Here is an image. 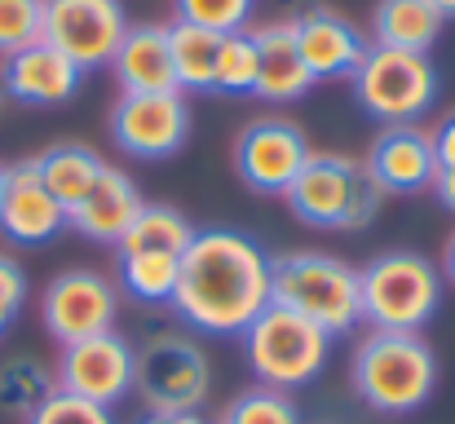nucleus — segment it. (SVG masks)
Returning <instances> with one entry per match:
<instances>
[{"instance_id":"423d86ee","label":"nucleus","mask_w":455,"mask_h":424,"mask_svg":"<svg viewBox=\"0 0 455 424\" xmlns=\"http://www.w3.org/2000/svg\"><path fill=\"white\" fill-rule=\"evenodd\" d=\"M252 376L266 389H305L331 358V336L323 327H314L309 318L283 309V305H266L239 336Z\"/></svg>"},{"instance_id":"f8f14e48","label":"nucleus","mask_w":455,"mask_h":424,"mask_svg":"<svg viewBox=\"0 0 455 424\" xmlns=\"http://www.w3.org/2000/svg\"><path fill=\"white\" fill-rule=\"evenodd\" d=\"M309 155L305 129L288 116H261L235 141V168L257 195H288Z\"/></svg>"},{"instance_id":"39448f33","label":"nucleus","mask_w":455,"mask_h":424,"mask_svg":"<svg viewBox=\"0 0 455 424\" xmlns=\"http://www.w3.org/2000/svg\"><path fill=\"white\" fill-rule=\"evenodd\" d=\"M283 199L309 230H367L385 204V190L367 177L358 159L314 150Z\"/></svg>"},{"instance_id":"c9c22d12","label":"nucleus","mask_w":455,"mask_h":424,"mask_svg":"<svg viewBox=\"0 0 455 424\" xmlns=\"http://www.w3.org/2000/svg\"><path fill=\"white\" fill-rule=\"evenodd\" d=\"M443 279L455 283V235L447 239V252H443Z\"/></svg>"},{"instance_id":"7c9ffc66","label":"nucleus","mask_w":455,"mask_h":424,"mask_svg":"<svg viewBox=\"0 0 455 424\" xmlns=\"http://www.w3.org/2000/svg\"><path fill=\"white\" fill-rule=\"evenodd\" d=\"M27 424H116V412L111 407H98L89 398H76L67 389H53L31 416Z\"/></svg>"},{"instance_id":"4468645a","label":"nucleus","mask_w":455,"mask_h":424,"mask_svg":"<svg viewBox=\"0 0 455 424\" xmlns=\"http://www.w3.org/2000/svg\"><path fill=\"white\" fill-rule=\"evenodd\" d=\"M80 80L84 71L44 40L0 58V93L22 107H62L80 93Z\"/></svg>"},{"instance_id":"58836bf2","label":"nucleus","mask_w":455,"mask_h":424,"mask_svg":"<svg viewBox=\"0 0 455 424\" xmlns=\"http://www.w3.org/2000/svg\"><path fill=\"white\" fill-rule=\"evenodd\" d=\"M0 102H4V93H0Z\"/></svg>"},{"instance_id":"dca6fc26","label":"nucleus","mask_w":455,"mask_h":424,"mask_svg":"<svg viewBox=\"0 0 455 424\" xmlns=\"http://www.w3.org/2000/svg\"><path fill=\"white\" fill-rule=\"evenodd\" d=\"M292 36H297L301 62L314 76V84L318 80H349L367 53V36L349 18H340L336 9H323V4L292 18Z\"/></svg>"},{"instance_id":"e433bc0d","label":"nucleus","mask_w":455,"mask_h":424,"mask_svg":"<svg viewBox=\"0 0 455 424\" xmlns=\"http://www.w3.org/2000/svg\"><path fill=\"white\" fill-rule=\"evenodd\" d=\"M434 4H438V13H443V18H455V0H434Z\"/></svg>"},{"instance_id":"4be33fe9","label":"nucleus","mask_w":455,"mask_h":424,"mask_svg":"<svg viewBox=\"0 0 455 424\" xmlns=\"http://www.w3.org/2000/svg\"><path fill=\"white\" fill-rule=\"evenodd\" d=\"M443 22L447 18L438 13L434 0H380L376 18H371V31H376V44L407 49V53H429Z\"/></svg>"},{"instance_id":"5701e85b","label":"nucleus","mask_w":455,"mask_h":424,"mask_svg":"<svg viewBox=\"0 0 455 424\" xmlns=\"http://www.w3.org/2000/svg\"><path fill=\"white\" fill-rule=\"evenodd\" d=\"M168 49H172L177 89L212 93V84H217V49H221V36H217V31H204V27H190V22H172V27H168Z\"/></svg>"},{"instance_id":"f257e3e1","label":"nucleus","mask_w":455,"mask_h":424,"mask_svg":"<svg viewBox=\"0 0 455 424\" xmlns=\"http://www.w3.org/2000/svg\"><path fill=\"white\" fill-rule=\"evenodd\" d=\"M168 305L190 332L243 336V327L270 305V252L235 226L195 230Z\"/></svg>"},{"instance_id":"393cba45","label":"nucleus","mask_w":455,"mask_h":424,"mask_svg":"<svg viewBox=\"0 0 455 424\" xmlns=\"http://www.w3.org/2000/svg\"><path fill=\"white\" fill-rule=\"evenodd\" d=\"M195 239V226L168 208V204H147L138 212V221L124 230V239L116 244V252H168V257H181Z\"/></svg>"},{"instance_id":"473e14b6","label":"nucleus","mask_w":455,"mask_h":424,"mask_svg":"<svg viewBox=\"0 0 455 424\" xmlns=\"http://www.w3.org/2000/svg\"><path fill=\"white\" fill-rule=\"evenodd\" d=\"M434 159H438V172H455V111L451 116H443L438 124H434Z\"/></svg>"},{"instance_id":"b1692460","label":"nucleus","mask_w":455,"mask_h":424,"mask_svg":"<svg viewBox=\"0 0 455 424\" xmlns=\"http://www.w3.org/2000/svg\"><path fill=\"white\" fill-rule=\"evenodd\" d=\"M181 257L168 252H116V287L138 305H168L177 292Z\"/></svg>"},{"instance_id":"72a5a7b5","label":"nucleus","mask_w":455,"mask_h":424,"mask_svg":"<svg viewBox=\"0 0 455 424\" xmlns=\"http://www.w3.org/2000/svg\"><path fill=\"white\" fill-rule=\"evenodd\" d=\"M138 424H208L199 412H147Z\"/></svg>"},{"instance_id":"7ed1b4c3","label":"nucleus","mask_w":455,"mask_h":424,"mask_svg":"<svg viewBox=\"0 0 455 424\" xmlns=\"http://www.w3.org/2000/svg\"><path fill=\"white\" fill-rule=\"evenodd\" d=\"M270 305L301 314L336 340L363 318L358 266H349L331 252H309V248L275 252L270 257Z\"/></svg>"},{"instance_id":"f704fd0d","label":"nucleus","mask_w":455,"mask_h":424,"mask_svg":"<svg viewBox=\"0 0 455 424\" xmlns=\"http://www.w3.org/2000/svg\"><path fill=\"white\" fill-rule=\"evenodd\" d=\"M434 195H438V204L447 208V212H455V172H438L434 177V186H429Z\"/></svg>"},{"instance_id":"6ab92c4d","label":"nucleus","mask_w":455,"mask_h":424,"mask_svg":"<svg viewBox=\"0 0 455 424\" xmlns=\"http://www.w3.org/2000/svg\"><path fill=\"white\" fill-rule=\"evenodd\" d=\"M111 71L120 80L124 93H172L177 89V76H172V49H168V27H129L116 58H111ZM181 93V89H177Z\"/></svg>"},{"instance_id":"c756f323","label":"nucleus","mask_w":455,"mask_h":424,"mask_svg":"<svg viewBox=\"0 0 455 424\" xmlns=\"http://www.w3.org/2000/svg\"><path fill=\"white\" fill-rule=\"evenodd\" d=\"M44 31V0H0V58L36 44Z\"/></svg>"},{"instance_id":"bb28decb","label":"nucleus","mask_w":455,"mask_h":424,"mask_svg":"<svg viewBox=\"0 0 455 424\" xmlns=\"http://www.w3.org/2000/svg\"><path fill=\"white\" fill-rule=\"evenodd\" d=\"M257 71H261L257 36H252V31H230V36H221V49H217V84H212V93L248 98V93L257 89Z\"/></svg>"},{"instance_id":"1a4fd4ad","label":"nucleus","mask_w":455,"mask_h":424,"mask_svg":"<svg viewBox=\"0 0 455 424\" xmlns=\"http://www.w3.org/2000/svg\"><path fill=\"white\" fill-rule=\"evenodd\" d=\"M129 31V13L120 0H44L40 40L71 58L80 71L111 67L120 40Z\"/></svg>"},{"instance_id":"aec40b11","label":"nucleus","mask_w":455,"mask_h":424,"mask_svg":"<svg viewBox=\"0 0 455 424\" xmlns=\"http://www.w3.org/2000/svg\"><path fill=\"white\" fill-rule=\"evenodd\" d=\"M257 53H261V71H257V98L261 102H301L314 84V76L305 71L301 49H297V36H292V18L283 22H270V27H257Z\"/></svg>"},{"instance_id":"4c0bfd02","label":"nucleus","mask_w":455,"mask_h":424,"mask_svg":"<svg viewBox=\"0 0 455 424\" xmlns=\"http://www.w3.org/2000/svg\"><path fill=\"white\" fill-rule=\"evenodd\" d=\"M4 190H9V168L0 164V208H4Z\"/></svg>"},{"instance_id":"f3484780","label":"nucleus","mask_w":455,"mask_h":424,"mask_svg":"<svg viewBox=\"0 0 455 424\" xmlns=\"http://www.w3.org/2000/svg\"><path fill=\"white\" fill-rule=\"evenodd\" d=\"M363 168H367V177L385 195H420L438 177L434 141L416 124H389V129H380V138L371 141Z\"/></svg>"},{"instance_id":"c85d7f7f","label":"nucleus","mask_w":455,"mask_h":424,"mask_svg":"<svg viewBox=\"0 0 455 424\" xmlns=\"http://www.w3.org/2000/svg\"><path fill=\"white\" fill-rule=\"evenodd\" d=\"M172 9H177V22H190L217 36L243 31V22L252 18V0H172Z\"/></svg>"},{"instance_id":"ddd939ff","label":"nucleus","mask_w":455,"mask_h":424,"mask_svg":"<svg viewBox=\"0 0 455 424\" xmlns=\"http://www.w3.org/2000/svg\"><path fill=\"white\" fill-rule=\"evenodd\" d=\"M190 138V107L172 93H124L111 107V141L133 159H168Z\"/></svg>"},{"instance_id":"9b49d317","label":"nucleus","mask_w":455,"mask_h":424,"mask_svg":"<svg viewBox=\"0 0 455 424\" xmlns=\"http://www.w3.org/2000/svg\"><path fill=\"white\" fill-rule=\"evenodd\" d=\"M58 389L89 398L98 407H116L133 394V340L111 332H98L89 340L62 345L58 354V372H53Z\"/></svg>"},{"instance_id":"f03ea898","label":"nucleus","mask_w":455,"mask_h":424,"mask_svg":"<svg viewBox=\"0 0 455 424\" xmlns=\"http://www.w3.org/2000/svg\"><path fill=\"white\" fill-rule=\"evenodd\" d=\"M349 385L376 416H411L438 389V358L420 332H376L349 358Z\"/></svg>"},{"instance_id":"a211bd4d","label":"nucleus","mask_w":455,"mask_h":424,"mask_svg":"<svg viewBox=\"0 0 455 424\" xmlns=\"http://www.w3.org/2000/svg\"><path fill=\"white\" fill-rule=\"evenodd\" d=\"M142 208H147V199H142V190L133 186V177L120 172V168H107V172L98 177V186L67 212V226L80 230L84 239L102 244V248H116V244L124 239V230L138 221Z\"/></svg>"},{"instance_id":"2eb2a0df","label":"nucleus","mask_w":455,"mask_h":424,"mask_svg":"<svg viewBox=\"0 0 455 424\" xmlns=\"http://www.w3.org/2000/svg\"><path fill=\"white\" fill-rule=\"evenodd\" d=\"M67 230V208L44 190L36 159H18L9 164V190H4V208H0V235L18 248H40L53 244Z\"/></svg>"},{"instance_id":"6e6552de","label":"nucleus","mask_w":455,"mask_h":424,"mask_svg":"<svg viewBox=\"0 0 455 424\" xmlns=\"http://www.w3.org/2000/svg\"><path fill=\"white\" fill-rule=\"evenodd\" d=\"M212 385L208 354L181 332H147L133 345V389L147 412H199Z\"/></svg>"},{"instance_id":"cd10ccee","label":"nucleus","mask_w":455,"mask_h":424,"mask_svg":"<svg viewBox=\"0 0 455 424\" xmlns=\"http://www.w3.org/2000/svg\"><path fill=\"white\" fill-rule=\"evenodd\" d=\"M217 424H305V416L292 394L257 385V389H243L239 398H230Z\"/></svg>"},{"instance_id":"9d476101","label":"nucleus","mask_w":455,"mask_h":424,"mask_svg":"<svg viewBox=\"0 0 455 424\" xmlns=\"http://www.w3.org/2000/svg\"><path fill=\"white\" fill-rule=\"evenodd\" d=\"M116 314H120V287L98 270H62L58 279H49L40 296L44 332L58 345H76L98 332H111Z\"/></svg>"},{"instance_id":"20e7f679","label":"nucleus","mask_w":455,"mask_h":424,"mask_svg":"<svg viewBox=\"0 0 455 424\" xmlns=\"http://www.w3.org/2000/svg\"><path fill=\"white\" fill-rule=\"evenodd\" d=\"M443 270L411 248L376 252L358 266V309L376 332H420L443 305Z\"/></svg>"},{"instance_id":"a878e982","label":"nucleus","mask_w":455,"mask_h":424,"mask_svg":"<svg viewBox=\"0 0 455 424\" xmlns=\"http://www.w3.org/2000/svg\"><path fill=\"white\" fill-rule=\"evenodd\" d=\"M53 389H58V380L40 358H4L0 363V412L27 420Z\"/></svg>"},{"instance_id":"412c9836","label":"nucleus","mask_w":455,"mask_h":424,"mask_svg":"<svg viewBox=\"0 0 455 424\" xmlns=\"http://www.w3.org/2000/svg\"><path fill=\"white\" fill-rule=\"evenodd\" d=\"M31 159H36V172H40L44 190H49L67 212H71V208L98 186V177L107 172L102 155L89 150L84 141H58V146H49V150H40V155H31Z\"/></svg>"},{"instance_id":"2f4dec72","label":"nucleus","mask_w":455,"mask_h":424,"mask_svg":"<svg viewBox=\"0 0 455 424\" xmlns=\"http://www.w3.org/2000/svg\"><path fill=\"white\" fill-rule=\"evenodd\" d=\"M22 305H27V270L9 252H0V336L13 327Z\"/></svg>"},{"instance_id":"0eeeda50","label":"nucleus","mask_w":455,"mask_h":424,"mask_svg":"<svg viewBox=\"0 0 455 424\" xmlns=\"http://www.w3.org/2000/svg\"><path fill=\"white\" fill-rule=\"evenodd\" d=\"M354 102L389 124H416L420 116H429L438 107V67L429 62V53H407V49H389V44H367L363 62L349 76Z\"/></svg>"}]
</instances>
